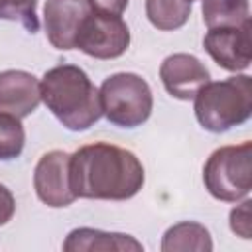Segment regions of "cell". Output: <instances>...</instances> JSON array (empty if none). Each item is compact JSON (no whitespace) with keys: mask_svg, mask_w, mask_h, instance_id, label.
Returning <instances> with one entry per match:
<instances>
[{"mask_svg":"<svg viewBox=\"0 0 252 252\" xmlns=\"http://www.w3.org/2000/svg\"><path fill=\"white\" fill-rule=\"evenodd\" d=\"M144 165L126 148L94 142L71 156V187L77 197L126 201L144 187Z\"/></svg>","mask_w":252,"mask_h":252,"instance_id":"obj_1","label":"cell"},{"mask_svg":"<svg viewBox=\"0 0 252 252\" xmlns=\"http://www.w3.org/2000/svg\"><path fill=\"white\" fill-rule=\"evenodd\" d=\"M39 89L45 106L69 130H87L102 116L98 89L77 65L51 67L45 71Z\"/></svg>","mask_w":252,"mask_h":252,"instance_id":"obj_2","label":"cell"},{"mask_svg":"<svg viewBox=\"0 0 252 252\" xmlns=\"http://www.w3.org/2000/svg\"><path fill=\"white\" fill-rule=\"evenodd\" d=\"M252 114V79L234 75L224 81L205 83L195 94L199 124L215 134L244 124Z\"/></svg>","mask_w":252,"mask_h":252,"instance_id":"obj_3","label":"cell"},{"mask_svg":"<svg viewBox=\"0 0 252 252\" xmlns=\"http://www.w3.org/2000/svg\"><path fill=\"white\" fill-rule=\"evenodd\" d=\"M207 191L224 203L244 199L252 189V142L215 150L203 167Z\"/></svg>","mask_w":252,"mask_h":252,"instance_id":"obj_4","label":"cell"},{"mask_svg":"<svg viewBox=\"0 0 252 252\" xmlns=\"http://www.w3.org/2000/svg\"><path fill=\"white\" fill-rule=\"evenodd\" d=\"M102 114L120 128L142 126L154 108L150 85L136 73H114L98 89Z\"/></svg>","mask_w":252,"mask_h":252,"instance_id":"obj_5","label":"cell"},{"mask_svg":"<svg viewBox=\"0 0 252 252\" xmlns=\"http://www.w3.org/2000/svg\"><path fill=\"white\" fill-rule=\"evenodd\" d=\"M128 45L130 30L120 16L91 10L81 24L75 47L94 59H116L128 49Z\"/></svg>","mask_w":252,"mask_h":252,"instance_id":"obj_6","label":"cell"},{"mask_svg":"<svg viewBox=\"0 0 252 252\" xmlns=\"http://www.w3.org/2000/svg\"><path fill=\"white\" fill-rule=\"evenodd\" d=\"M33 187L47 207H69L77 199L71 187V154L63 150L43 154L33 171Z\"/></svg>","mask_w":252,"mask_h":252,"instance_id":"obj_7","label":"cell"},{"mask_svg":"<svg viewBox=\"0 0 252 252\" xmlns=\"http://www.w3.org/2000/svg\"><path fill=\"white\" fill-rule=\"evenodd\" d=\"M203 47L211 59L226 71L238 73L248 69L252 61V22L209 30Z\"/></svg>","mask_w":252,"mask_h":252,"instance_id":"obj_8","label":"cell"},{"mask_svg":"<svg viewBox=\"0 0 252 252\" xmlns=\"http://www.w3.org/2000/svg\"><path fill=\"white\" fill-rule=\"evenodd\" d=\"M91 10L87 0H47L43 6L47 41L61 51L75 49L81 24Z\"/></svg>","mask_w":252,"mask_h":252,"instance_id":"obj_9","label":"cell"},{"mask_svg":"<svg viewBox=\"0 0 252 252\" xmlns=\"http://www.w3.org/2000/svg\"><path fill=\"white\" fill-rule=\"evenodd\" d=\"M159 79L173 98L191 100L195 98L197 91L211 81V75L195 55L173 53L163 59L159 67Z\"/></svg>","mask_w":252,"mask_h":252,"instance_id":"obj_10","label":"cell"},{"mask_svg":"<svg viewBox=\"0 0 252 252\" xmlns=\"http://www.w3.org/2000/svg\"><path fill=\"white\" fill-rule=\"evenodd\" d=\"M41 102L39 81L20 69H8L0 73V112H8L16 118L30 116Z\"/></svg>","mask_w":252,"mask_h":252,"instance_id":"obj_11","label":"cell"},{"mask_svg":"<svg viewBox=\"0 0 252 252\" xmlns=\"http://www.w3.org/2000/svg\"><path fill=\"white\" fill-rule=\"evenodd\" d=\"M65 252H142L144 246L130 234L104 232L98 228H75L63 242Z\"/></svg>","mask_w":252,"mask_h":252,"instance_id":"obj_12","label":"cell"},{"mask_svg":"<svg viewBox=\"0 0 252 252\" xmlns=\"http://www.w3.org/2000/svg\"><path fill=\"white\" fill-rule=\"evenodd\" d=\"M163 252H211L213 240L209 230L193 220H183L165 230L161 240Z\"/></svg>","mask_w":252,"mask_h":252,"instance_id":"obj_13","label":"cell"},{"mask_svg":"<svg viewBox=\"0 0 252 252\" xmlns=\"http://www.w3.org/2000/svg\"><path fill=\"white\" fill-rule=\"evenodd\" d=\"M250 20L248 0H203V22L209 30L240 26Z\"/></svg>","mask_w":252,"mask_h":252,"instance_id":"obj_14","label":"cell"},{"mask_svg":"<svg viewBox=\"0 0 252 252\" xmlns=\"http://www.w3.org/2000/svg\"><path fill=\"white\" fill-rule=\"evenodd\" d=\"M146 16L161 32L179 30L191 16V0H146Z\"/></svg>","mask_w":252,"mask_h":252,"instance_id":"obj_15","label":"cell"},{"mask_svg":"<svg viewBox=\"0 0 252 252\" xmlns=\"http://www.w3.org/2000/svg\"><path fill=\"white\" fill-rule=\"evenodd\" d=\"M26 144V132L20 118L0 112V161L14 159L22 154Z\"/></svg>","mask_w":252,"mask_h":252,"instance_id":"obj_16","label":"cell"},{"mask_svg":"<svg viewBox=\"0 0 252 252\" xmlns=\"http://www.w3.org/2000/svg\"><path fill=\"white\" fill-rule=\"evenodd\" d=\"M0 18L20 22L30 33L39 30L37 0H0Z\"/></svg>","mask_w":252,"mask_h":252,"instance_id":"obj_17","label":"cell"},{"mask_svg":"<svg viewBox=\"0 0 252 252\" xmlns=\"http://www.w3.org/2000/svg\"><path fill=\"white\" fill-rule=\"evenodd\" d=\"M250 205H252V201L246 199L244 203H240L238 207H234V209L230 211V228H232V232L238 234L240 238H250V236H252Z\"/></svg>","mask_w":252,"mask_h":252,"instance_id":"obj_18","label":"cell"},{"mask_svg":"<svg viewBox=\"0 0 252 252\" xmlns=\"http://www.w3.org/2000/svg\"><path fill=\"white\" fill-rule=\"evenodd\" d=\"M16 213V201H14V195L12 191L0 183V226L6 224L8 220H12Z\"/></svg>","mask_w":252,"mask_h":252,"instance_id":"obj_19","label":"cell"},{"mask_svg":"<svg viewBox=\"0 0 252 252\" xmlns=\"http://www.w3.org/2000/svg\"><path fill=\"white\" fill-rule=\"evenodd\" d=\"M87 2L91 4V8L94 12L114 14V16H120L128 6V0H87Z\"/></svg>","mask_w":252,"mask_h":252,"instance_id":"obj_20","label":"cell"}]
</instances>
